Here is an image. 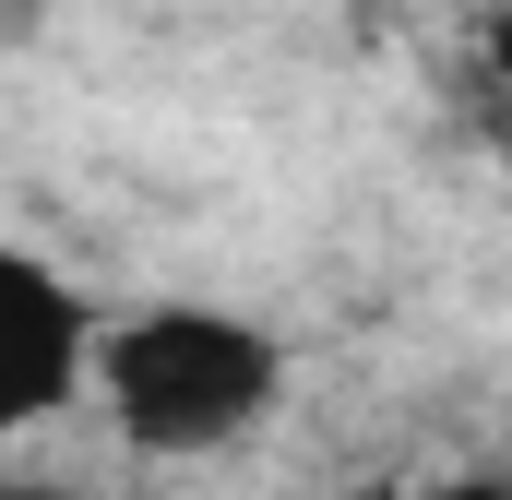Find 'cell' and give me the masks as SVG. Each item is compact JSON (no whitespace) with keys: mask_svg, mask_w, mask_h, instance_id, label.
I'll use <instances>...</instances> for the list:
<instances>
[{"mask_svg":"<svg viewBox=\"0 0 512 500\" xmlns=\"http://www.w3.org/2000/svg\"><path fill=\"white\" fill-rule=\"evenodd\" d=\"M417 500H512V477H441V489H417Z\"/></svg>","mask_w":512,"mask_h":500,"instance_id":"obj_4","label":"cell"},{"mask_svg":"<svg viewBox=\"0 0 512 500\" xmlns=\"http://www.w3.org/2000/svg\"><path fill=\"white\" fill-rule=\"evenodd\" d=\"M0 500H96V489H72V477H0Z\"/></svg>","mask_w":512,"mask_h":500,"instance_id":"obj_3","label":"cell"},{"mask_svg":"<svg viewBox=\"0 0 512 500\" xmlns=\"http://www.w3.org/2000/svg\"><path fill=\"white\" fill-rule=\"evenodd\" d=\"M96 405H108L120 453H143V465L239 453L286 405V334L251 322V310H215V298L120 310L108 346H96Z\"/></svg>","mask_w":512,"mask_h":500,"instance_id":"obj_1","label":"cell"},{"mask_svg":"<svg viewBox=\"0 0 512 500\" xmlns=\"http://www.w3.org/2000/svg\"><path fill=\"white\" fill-rule=\"evenodd\" d=\"M108 310L48 262V250L0 239V441H36L48 417H72L96 393Z\"/></svg>","mask_w":512,"mask_h":500,"instance_id":"obj_2","label":"cell"}]
</instances>
